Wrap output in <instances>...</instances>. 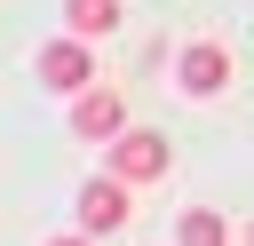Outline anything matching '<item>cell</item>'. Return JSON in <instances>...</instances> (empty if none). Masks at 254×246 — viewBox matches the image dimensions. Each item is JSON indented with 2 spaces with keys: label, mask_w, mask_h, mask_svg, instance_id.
Wrapping results in <instances>:
<instances>
[{
  "label": "cell",
  "mask_w": 254,
  "mask_h": 246,
  "mask_svg": "<svg viewBox=\"0 0 254 246\" xmlns=\"http://www.w3.org/2000/svg\"><path fill=\"white\" fill-rule=\"evenodd\" d=\"M71 135H87V143L127 135V95H119V87H79V95H71Z\"/></svg>",
  "instance_id": "3957f363"
},
{
  "label": "cell",
  "mask_w": 254,
  "mask_h": 246,
  "mask_svg": "<svg viewBox=\"0 0 254 246\" xmlns=\"http://www.w3.org/2000/svg\"><path fill=\"white\" fill-rule=\"evenodd\" d=\"M127 175H95V183H79V230L87 238H111V230H127Z\"/></svg>",
  "instance_id": "7a4b0ae2"
},
{
  "label": "cell",
  "mask_w": 254,
  "mask_h": 246,
  "mask_svg": "<svg viewBox=\"0 0 254 246\" xmlns=\"http://www.w3.org/2000/svg\"><path fill=\"white\" fill-rule=\"evenodd\" d=\"M175 246H230V222H222L214 206H190V214L175 222Z\"/></svg>",
  "instance_id": "52a82bcc"
},
{
  "label": "cell",
  "mask_w": 254,
  "mask_h": 246,
  "mask_svg": "<svg viewBox=\"0 0 254 246\" xmlns=\"http://www.w3.org/2000/svg\"><path fill=\"white\" fill-rule=\"evenodd\" d=\"M175 87H183V95H222V87H230V48H222V40H190L183 63H175Z\"/></svg>",
  "instance_id": "277c9868"
},
{
  "label": "cell",
  "mask_w": 254,
  "mask_h": 246,
  "mask_svg": "<svg viewBox=\"0 0 254 246\" xmlns=\"http://www.w3.org/2000/svg\"><path fill=\"white\" fill-rule=\"evenodd\" d=\"M246 246H254V230H246Z\"/></svg>",
  "instance_id": "9c48e42d"
},
{
  "label": "cell",
  "mask_w": 254,
  "mask_h": 246,
  "mask_svg": "<svg viewBox=\"0 0 254 246\" xmlns=\"http://www.w3.org/2000/svg\"><path fill=\"white\" fill-rule=\"evenodd\" d=\"M48 246H95V238H87V230H79V238H48Z\"/></svg>",
  "instance_id": "ba28073f"
},
{
  "label": "cell",
  "mask_w": 254,
  "mask_h": 246,
  "mask_svg": "<svg viewBox=\"0 0 254 246\" xmlns=\"http://www.w3.org/2000/svg\"><path fill=\"white\" fill-rule=\"evenodd\" d=\"M111 175H127V183H159V175H167V135H151V127L111 135Z\"/></svg>",
  "instance_id": "5b68a950"
},
{
  "label": "cell",
  "mask_w": 254,
  "mask_h": 246,
  "mask_svg": "<svg viewBox=\"0 0 254 246\" xmlns=\"http://www.w3.org/2000/svg\"><path fill=\"white\" fill-rule=\"evenodd\" d=\"M40 87H56V95L95 87V56H87V40H79V32H64V40H48V48H40Z\"/></svg>",
  "instance_id": "6da1fadb"
},
{
  "label": "cell",
  "mask_w": 254,
  "mask_h": 246,
  "mask_svg": "<svg viewBox=\"0 0 254 246\" xmlns=\"http://www.w3.org/2000/svg\"><path fill=\"white\" fill-rule=\"evenodd\" d=\"M64 24L79 40H103V32H119V0H64Z\"/></svg>",
  "instance_id": "8992f818"
}]
</instances>
